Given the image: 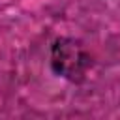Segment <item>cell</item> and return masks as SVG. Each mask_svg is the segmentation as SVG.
Segmentation results:
<instances>
[{"instance_id": "obj_1", "label": "cell", "mask_w": 120, "mask_h": 120, "mask_svg": "<svg viewBox=\"0 0 120 120\" xmlns=\"http://www.w3.org/2000/svg\"><path fill=\"white\" fill-rule=\"evenodd\" d=\"M90 64V54L81 41L73 38H60L54 41L51 49V68L56 75L71 82H79L84 79Z\"/></svg>"}]
</instances>
